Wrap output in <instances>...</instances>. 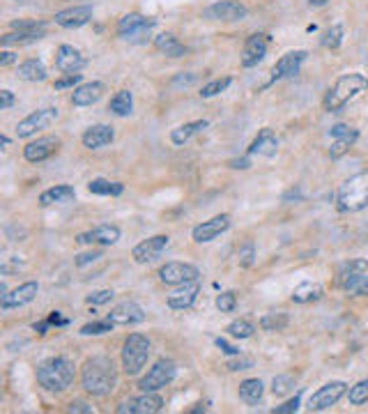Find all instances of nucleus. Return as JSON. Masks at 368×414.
<instances>
[{
  "instance_id": "46",
  "label": "nucleus",
  "mask_w": 368,
  "mask_h": 414,
  "mask_svg": "<svg viewBox=\"0 0 368 414\" xmlns=\"http://www.w3.org/2000/svg\"><path fill=\"white\" fill-rule=\"evenodd\" d=\"M253 260H256V247H253V242H244L240 247V251H238L240 267H251Z\"/></svg>"
},
{
  "instance_id": "63",
  "label": "nucleus",
  "mask_w": 368,
  "mask_h": 414,
  "mask_svg": "<svg viewBox=\"0 0 368 414\" xmlns=\"http://www.w3.org/2000/svg\"><path fill=\"white\" fill-rule=\"evenodd\" d=\"M311 5H325V0H311Z\"/></svg>"
},
{
  "instance_id": "49",
  "label": "nucleus",
  "mask_w": 368,
  "mask_h": 414,
  "mask_svg": "<svg viewBox=\"0 0 368 414\" xmlns=\"http://www.w3.org/2000/svg\"><path fill=\"white\" fill-rule=\"evenodd\" d=\"M235 306H238V297H235V293L216 295V308H219L221 313H230V310H235Z\"/></svg>"
},
{
  "instance_id": "51",
  "label": "nucleus",
  "mask_w": 368,
  "mask_h": 414,
  "mask_svg": "<svg viewBox=\"0 0 368 414\" xmlns=\"http://www.w3.org/2000/svg\"><path fill=\"white\" fill-rule=\"evenodd\" d=\"M299 403H301V398L295 396V398H290V401L283 403V405H277L272 412H274V414H292V412H297V410H299Z\"/></svg>"
},
{
  "instance_id": "43",
  "label": "nucleus",
  "mask_w": 368,
  "mask_h": 414,
  "mask_svg": "<svg viewBox=\"0 0 368 414\" xmlns=\"http://www.w3.org/2000/svg\"><path fill=\"white\" fill-rule=\"evenodd\" d=\"M295 389V380L290 378V375H277L274 380H272V393L274 396H286Z\"/></svg>"
},
{
  "instance_id": "27",
  "label": "nucleus",
  "mask_w": 368,
  "mask_h": 414,
  "mask_svg": "<svg viewBox=\"0 0 368 414\" xmlns=\"http://www.w3.org/2000/svg\"><path fill=\"white\" fill-rule=\"evenodd\" d=\"M77 198V191L74 186L69 184H58V186H51V189L42 191L40 196V205L49 207V205H62V203H72Z\"/></svg>"
},
{
  "instance_id": "17",
  "label": "nucleus",
  "mask_w": 368,
  "mask_h": 414,
  "mask_svg": "<svg viewBox=\"0 0 368 414\" xmlns=\"http://www.w3.org/2000/svg\"><path fill=\"white\" fill-rule=\"evenodd\" d=\"M269 49V35L265 33H256L251 35L247 42H244V51H242V65L244 67H256L258 62L265 60Z\"/></svg>"
},
{
  "instance_id": "34",
  "label": "nucleus",
  "mask_w": 368,
  "mask_h": 414,
  "mask_svg": "<svg viewBox=\"0 0 368 414\" xmlns=\"http://www.w3.org/2000/svg\"><path fill=\"white\" fill-rule=\"evenodd\" d=\"M108 111L116 113V116H120V118H127L129 113L134 111V95H131L129 90L116 92V97H113L108 103Z\"/></svg>"
},
{
  "instance_id": "50",
  "label": "nucleus",
  "mask_w": 368,
  "mask_h": 414,
  "mask_svg": "<svg viewBox=\"0 0 368 414\" xmlns=\"http://www.w3.org/2000/svg\"><path fill=\"white\" fill-rule=\"evenodd\" d=\"M113 297H116V293H113V290H97V293H92V295L86 297V302L90 306H101V304H108Z\"/></svg>"
},
{
  "instance_id": "21",
  "label": "nucleus",
  "mask_w": 368,
  "mask_h": 414,
  "mask_svg": "<svg viewBox=\"0 0 368 414\" xmlns=\"http://www.w3.org/2000/svg\"><path fill=\"white\" fill-rule=\"evenodd\" d=\"M113 325H122V327H127V325H138V323H143L145 320V310L140 308L136 302H122L118 304L116 308H111V313L106 315Z\"/></svg>"
},
{
  "instance_id": "54",
  "label": "nucleus",
  "mask_w": 368,
  "mask_h": 414,
  "mask_svg": "<svg viewBox=\"0 0 368 414\" xmlns=\"http://www.w3.org/2000/svg\"><path fill=\"white\" fill-rule=\"evenodd\" d=\"M101 256H104L101 251H88V253H81V256H77V265H79V267H86V265H90V262L99 260Z\"/></svg>"
},
{
  "instance_id": "23",
  "label": "nucleus",
  "mask_w": 368,
  "mask_h": 414,
  "mask_svg": "<svg viewBox=\"0 0 368 414\" xmlns=\"http://www.w3.org/2000/svg\"><path fill=\"white\" fill-rule=\"evenodd\" d=\"M120 228L118 225H94L92 230L81 233L77 242L79 244H101V247H113L120 240Z\"/></svg>"
},
{
  "instance_id": "26",
  "label": "nucleus",
  "mask_w": 368,
  "mask_h": 414,
  "mask_svg": "<svg viewBox=\"0 0 368 414\" xmlns=\"http://www.w3.org/2000/svg\"><path fill=\"white\" fill-rule=\"evenodd\" d=\"M279 152V138L274 134V129H260L258 136L253 138V143L249 147V155H260V157H274Z\"/></svg>"
},
{
  "instance_id": "12",
  "label": "nucleus",
  "mask_w": 368,
  "mask_h": 414,
  "mask_svg": "<svg viewBox=\"0 0 368 414\" xmlns=\"http://www.w3.org/2000/svg\"><path fill=\"white\" fill-rule=\"evenodd\" d=\"M164 408V398L155 391H143L136 398L125 401L118 408V414H155Z\"/></svg>"
},
{
  "instance_id": "38",
  "label": "nucleus",
  "mask_w": 368,
  "mask_h": 414,
  "mask_svg": "<svg viewBox=\"0 0 368 414\" xmlns=\"http://www.w3.org/2000/svg\"><path fill=\"white\" fill-rule=\"evenodd\" d=\"M12 30L44 37L46 35V23L44 21H35V18H18V21H12Z\"/></svg>"
},
{
  "instance_id": "2",
  "label": "nucleus",
  "mask_w": 368,
  "mask_h": 414,
  "mask_svg": "<svg viewBox=\"0 0 368 414\" xmlns=\"http://www.w3.org/2000/svg\"><path fill=\"white\" fill-rule=\"evenodd\" d=\"M366 90H368V79L364 77V74H357V72L345 74V77L338 79L325 95V101H323L325 111L327 113H338L341 108H345L347 103L359 99Z\"/></svg>"
},
{
  "instance_id": "45",
  "label": "nucleus",
  "mask_w": 368,
  "mask_h": 414,
  "mask_svg": "<svg viewBox=\"0 0 368 414\" xmlns=\"http://www.w3.org/2000/svg\"><path fill=\"white\" fill-rule=\"evenodd\" d=\"M40 35H28V33H7L3 35V46H12V44H30V42H40Z\"/></svg>"
},
{
  "instance_id": "33",
  "label": "nucleus",
  "mask_w": 368,
  "mask_h": 414,
  "mask_svg": "<svg viewBox=\"0 0 368 414\" xmlns=\"http://www.w3.org/2000/svg\"><path fill=\"white\" fill-rule=\"evenodd\" d=\"M368 269V260L364 258H352V260H345L338 265L336 274H338V284H343V281L352 279V276H359L364 274V272Z\"/></svg>"
},
{
  "instance_id": "5",
  "label": "nucleus",
  "mask_w": 368,
  "mask_h": 414,
  "mask_svg": "<svg viewBox=\"0 0 368 414\" xmlns=\"http://www.w3.org/2000/svg\"><path fill=\"white\" fill-rule=\"evenodd\" d=\"M152 352V343L143 334H129L122 343V369L127 375H138L147 364V357Z\"/></svg>"
},
{
  "instance_id": "10",
  "label": "nucleus",
  "mask_w": 368,
  "mask_h": 414,
  "mask_svg": "<svg viewBox=\"0 0 368 414\" xmlns=\"http://www.w3.org/2000/svg\"><path fill=\"white\" fill-rule=\"evenodd\" d=\"M249 16V9L238 0H219V3L210 5L203 12V18L207 21H223V23H235L244 21Z\"/></svg>"
},
{
  "instance_id": "56",
  "label": "nucleus",
  "mask_w": 368,
  "mask_h": 414,
  "mask_svg": "<svg viewBox=\"0 0 368 414\" xmlns=\"http://www.w3.org/2000/svg\"><path fill=\"white\" fill-rule=\"evenodd\" d=\"M14 92L12 90H0V111H7L14 106Z\"/></svg>"
},
{
  "instance_id": "37",
  "label": "nucleus",
  "mask_w": 368,
  "mask_h": 414,
  "mask_svg": "<svg viewBox=\"0 0 368 414\" xmlns=\"http://www.w3.org/2000/svg\"><path fill=\"white\" fill-rule=\"evenodd\" d=\"M290 318L286 313H267L260 318V329L262 332H283L288 327Z\"/></svg>"
},
{
  "instance_id": "28",
  "label": "nucleus",
  "mask_w": 368,
  "mask_h": 414,
  "mask_svg": "<svg viewBox=\"0 0 368 414\" xmlns=\"http://www.w3.org/2000/svg\"><path fill=\"white\" fill-rule=\"evenodd\" d=\"M155 46L162 53H166L168 58H182V55H186V46L180 40H177L175 35H171V33L157 35L155 37Z\"/></svg>"
},
{
  "instance_id": "11",
  "label": "nucleus",
  "mask_w": 368,
  "mask_h": 414,
  "mask_svg": "<svg viewBox=\"0 0 368 414\" xmlns=\"http://www.w3.org/2000/svg\"><path fill=\"white\" fill-rule=\"evenodd\" d=\"M201 276V269L196 265H189V262H166V265L159 269V281L166 286H184L191 284V281H198Z\"/></svg>"
},
{
  "instance_id": "41",
  "label": "nucleus",
  "mask_w": 368,
  "mask_h": 414,
  "mask_svg": "<svg viewBox=\"0 0 368 414\" xmlns=\"http://www.w3.org/2000/svg\"><path fill=\"white\" fill-rule=\"evenodd\" d=\"M233 83V79L230 77H223V79H214V81H210L207 86H203V90H201V97L203 99H210V97H214V95H221V92L228 88Z\"/></svg>"
},
{
  "instance_id": "31",
  "label": "nucleus",
  "mask_w": 368,
  "mask_h": 414,
  "mask_svg": "<svg viewBox=\"0 0 368 414\" xmlns=\"http://www.w3.org/2000/svg\"><path fill=\"white\" fill-rule=\"evenodd\" d=\"M262 393H265V384L258 378H249L240 384V398L247 403V405H258L262 401Z\"/></svg>"
},
{
  "instance_id": "42",
  "label": "nucleus",
  "mask_w": 368,
  "mask_h": 414,
  "mask_svg": "<svg viewBox=\"0 0 368 414\" xmlns=\"http://www.w3.org/2000/svg\"><path fill=\"white\" fill-rule=\"evenodd\" d=\"M113 327H116V325H113L108 318L106 320H94V323H88V325L81 327V334L83 336H101V334L111 332Z\"/></svg>"
},
{
  "instance_id": "8",
  "label": "nucleus",
  "mask_w": 368,
  "mask_h": 414,
  "mask_svg": "<svg viewBox=\"0 0 368 414\" xmlns=\"http://www.w3.org/2000/svg\"><path fill=\"white\" fill-rule=\"evenodd\" d=\"M55 120H58V108H55V106L37 108V111H33L30 116H26L16 125V136L18 138H30V136L37 134V131L49 129Z\"/></svg>"
},
{
  "instance_id": "59",
  "label": "nucleus",
  "mask_w": 368,
  "mask_h": 414,
  "mask_svg": "<svg viewBox=\"0 0 368 414\" xmlns=\"http://www.w3.org/2000/svg\"><path fill=\"white\" fill-rule=\"evenodd\" d=\"M12 62H16V55L12 51L0 53V67H7V65H12Z\"/></svg>"
},
{
  "instance_id": "60",
  "label": "nucleus",
  "mask_w": 368,
  "mask_h": 414,
  "mask_svg": "<svg viewBox=\"0 0 368 414\" xmlns=\"http://www.w3.org/2000/svg\"><path fill=\"white\" fill-rule=\"evenodd\" d=\"M194 81H196V77H194V74H189V77H177V79H175V83H177V86H191Z\"/></svg>"
},
{
  "instance_id": "24",
  "label": "nucleus",
  "mask_w": 368,
  "mask_h": 414,
  "mask_svg": "<svg viewBox=\"0 0 368 414\" xmlns=\"http://www.w3.org/2000/svg\"><path fill=\"white\" fill-rule=\"evenodd\" d=\"M113 138H116V131L108 125H92L83 131L81 136V143L83 147L88 150H99V147H106L108 143H113Z\"/></svg>"
},
{
  "instance_id": "7",
  "label": "nucleus",
  "mask_w": 368,
  "mask_h": 414,
  "mask_svg": "<svg viewBox=\"0 0 368 414\" xmlns=\"http://www.w3.org/2000/svg\"><path fill=\"white\" fill-rule=\"evenodd\" d=\"M175 373H177V366L173 359H159L152 369L147 371V375L143 380L138 382V389L140 391H159L168 387L173 380H175Z\"/></svg>"
},
{
  "instance_id": "47",
  "label": "nucleus",
  "mask_w": 368,
  "mask_h": 414,
  "mask_svg": "<svg viewBox=\"0 0 368 414\" xmlns=\"http://www.w3.org/2000/svg\"><path fill=\"white\" fill-rule=\"evenodd\" d=\"M329 136H332V138H347V140H355V143H357V138H359V131L352 129L350 125H334L332 129H329Z\"/></svg>"
},
{
  "instance_id": "30",
  "label": "nucleus",
  "mask_w": 368,
  "mask_h": 414,
  "mask_svg": "<svg viewBox=\"0 0 368 414\" xmlns=\"http://www.w3.org/2000/svg\"><path fill=\"white\" fill-rule=\"evenodd\" d=\"M320 297H323V286L313 284V281H304V284H299L292 290V302L295 304H311L318 302Z\"/></svg>"
},
{
  "instance_id": "44",
  "label": "nucleus",
  "mask_w": 368,
  "mask_h": 414,
  "mask_svg": "<svg viewBox=\"0 0 368 414\" xmlns=\"http://www.w3.org/2000/svg\"><path fill=\"white\" fill-rule=\"evenodd\" d=\"M343 44V26H332L323 37V46L325 49H338Z\"/></svg>"
},
{
  "instance_id": "62",
  "label": "nucleus",
  "mask_w": 368,
  "mask_h": 414,
  "mask_svg": "<svg viewBox=\"0 0 368 414\" xmlns=\"http://www.w3.org/2000/svg\"><path fill=\"white\" fill-rule=\"evenodd\" d=\"M230 166L233 168H242V171H244V168H249V159H235V162H230Z\"/></svg>"
},
{
  "instance_id": "25",
  "label": "nucleus",
  "mask_w": 368,
  "mask_h": 414,
  "mask_svg": "<svg viewBox=\"0 0 368 414\" xmlns=\"http://www.w3.org/2000/svg\"><path fill=\"white\" fill-rule=\"evenodd\" d=\"M104 86L101 81H90V83H83L77 90L72 92V103L74 106H92V103H97L104 95Z\"/></svg>"
},
{
  "instance_id": "53",
  "label": "nucleus",
  "mask_w": 368,
  "mask_h": 414,
  "mask_svg": "<svg viewBox=\"0 0 368 414\" xmlns=\"http://www.w3.org/2000/svg\"><path fill=\"white\" fill-rule=\"evenodd\" d=\"M225 369L228 371H247V369H253V359H244V357H240V359H230L228 364H225Z\"/></svg>"
},
{
  "instance_id": "58",
  "label": "nucleus",
  "mask_w": 368,
  "mask_h": 414,
  "mask_svg": "<svg viewBox=\"0 0 368 414\" xmlns=\"http://www.w3.org/2000/svg\"><path fill=\"white\" fill-rule=\"evenodd\" d=\"M69 412H92V408L88 405V403L86 401H74V403H69V408H67Z\"/></svg>"
},
{
  "instance_id": "14",
  "label": "nucleus",
  "mask_w": 368,
  "mask_h": 414,
  "mask_svg": "<svg viewBox=\"0 0 368 414\" xmlns=\"http://www.w3.org/2000/svg\"><path fill=\"white\" fill-rule=\"evenodd\" d=\"M58 150H60L58 136H44V138L33 140V143H28L23 147V157H26V162H30V164H42L46 159H51Z\"/></svg>"
},
{
  "instance_id": "16",
  "label": "nucleus",
  "mask_w": 368,
  "mask_h": 414,
  "mask_svg": "<svg viewBox=\"0 0 368 414\" xmlns=\"http://www.w3.org/2000/svg\"><path fill=\"white\" fill-rule=\"evenodd\" d=\"M306 60V51H288L286 55H281L279 62L272 67V79L269 83H277L281 79H292L297 77L301 65Z\"/></svg>"
},
{
  "instance_id": "61",
  "label": "nucleus",
  "mask_w": 368,
  "mask_h": 414,
  "mask_svg": "<svg viewBox=\"0 0 368 414\" xmlns=\"http://www.w3.org/2000/svg\"><path fill=\"white\" fill-rule=\"evenodd\" d=\"M51 327V323H49V320H44V323H37L35 325V332L37 334H46V329H49Z\"/></svg>"
},
{
  "instance_id": "3",
  "label": "nucleus",
  "mask_w": 368,
  "mask_h": 414,
  "mask_svg": "<svg viewBox=\"0 0 368 414\" xmlns=\"http://www.w3.org/2000/svg\"><path fill=\"white\" fill-rule=\"evenodd\" d=\"M74 375H77V369H74V362L67 359V357H51V359L37 366V382L51 393L69 389Z\"/></svg>"
},
{
  "instance_id": "32",
  "label": "nucleus",
  "mask_w": 368,
  "mask_h": 414,
  "mask_svg": "<svg viewBox=\"0 0 368 414\" xmlns=\"http://www.w3.org/2000/svg\"><path fill=\"white\" fill-rule=\"evenodd\" d=\"M18 77H21L23 81H33V83H37V81H44L46 79V67H44V62L42 60H35V58H30V60H26V62H21L18 65Z\"/></svg>"
},
{
  "instance_id": "55",
  "label": "nucleus",
  "mask_w": 368,
  "mask_h": 414,
  "mask_svg": "<svg viewBox=\"0 0 368 414\" xmlns=\"http://www.w3.org/2000/svg\"><path fill=\"white\" fill-rule=\"evenodd\" d=\"M216 347H219V350L223 352V354H230V357H238L240 354V347H235V345H230L228 341H225V338H216Z\"/></svg>"
},
{
  "instance_id": "19",
  "label": "nucleus",
  "mask_w": 368,
  "mask_h": 414,
  "mask_svg": "<svg viewBox=\"0 0 368 414\" xmlns=\"http://www.w3.org/2000/svg\"><path fill=\"white\" fill-rule=\"evenodd\" d=\"M55 67L62 74H79L86 67V58L79 49H74L72 44H62L58 53H55Z\"/></svg>"
},
{
  "instance_id": "22",
  "label": "nucleus",
  "mask_w": 368,
  "mask_h": 414,
  "mask_svg": "<svg viewBox=\"0 0 368 414\" xmlns=\"http://www.w3.org/2000/svg\"><path fill=\"white\" fill-rule=\"evenodd\" d=\"M90 18H92V5H77L55 14V23L60 28H67V30H74V28L90 23Z\"/></svg>"
},
{
  "instance_id": "1",
  "label": "nucleus",
  "mask_w": 368,
  "mask_h": 414,
  "mask_svg": "<svg viewBox=\"0 0 368 414\" xmlns=\"http://www.w3.org/2000/svg\"><path fill=\"white\" fill-rule=\"evenodd\" d=\"M116 382H118V373H116V366H113V359L108 357H92L81 369V384L83 389L92 396H108L116 389Z\"/></svg>"
},
{
  "instance_id": "4",
  "label": "nucleus",
  "mask_w": 368,
  "mask_h": 414,
  "mask_svg": "<svg viewBox=\"0 0 368 414\" xmlns=\"http://www.w3.org/2000/svg\"><path fill=\"white\" fill-rule=\"evenodd\" d=\"M336 205H338V210L345 214L366 210L368 207V171L347 177V180L338 186Z\"/></svg>"
},
{
  "instance_id": "57",
  "label": "nucleus",
  "mask_w": 368,
  "mask_h": 414,
  "mask_svg": "<svg viewBox=\"0 0 368 414\" xmlns=\"http://www.w3.org/2000/svg\"><path fill=\"white\" fill-rule=\"evenodd\" d=\"M49 323L55 325V327H67V325H69V320H67V318H62V315H60V310H53V313L49 315Z\"/></svg>"
},
{
  "instance_id": "48",
  "label": "nucleus",
  "mask_w": 368,
  "mask_h": 414,
  "mask_svg": "<svg viewBox=\"0 0 368 414\" xmlns=\"http://www.w3.org/2000/svg\"><path fill=\"white\" fill-rule=\"evenodd\" d=\"M355 145V140H347V138H334L332 147H329V157L332 159H341L345 152H350V147Z\"/></svg>"
},
{
  "instance_id": "36",
  "label": "nucleus",
  "mask_w": 368,
  "mask_h": 414,
  "mask_svg": "<svg viewBox=\"0 0 368 414\" xmlns=\"http://www.w3.org/2000/svg\"><path fill=\"white\" fill-rule=\"evenodd\" d=\"M341 288L352 297H368V274L364 272V274H359V276L347 279L341 284Z\"/></svg>"
},
{
  "instance_id": "29",
  "label": "nucleus",
  "mask_w": 368,
  "mask_h": 414,
  "mask_svg": "<svg viewBox=\"0 0 368 414\" xmlns=\"http://www.w3.org/2000/svg\"><path fill=\"white\" fill-rule=\"evenodd\" d=\"M207 125L210 122L207 120H196V122H184V125H180L177 129L171 131V140H173V145H184L189 143L196 134H201L203 129H207Z\"/></svg>"
},
{
  "instance_id": "6",
  "label": "nucleus",
  "mask_w": 368,
  "mask_h": 414,
  "mask_svg": "<svg viewBox=\"0 0 368 414\" xmlns=\"http://www.w3.org/2000/svg\"><path fill=\"white\" fill-rule=\"evenodd\" d=\"M157 21L150 16H143L138 12H131L127 16L120 18L118 23V35L122 37L125 42H131V44H143L150 40V35H152Z\"/></svg>"
},
{
  "instance_id": "18",
  "label": "nucleus",
  "mask_w": 368,
  "mask_h": 414,
  "mask_svg": "<svg viewBox=\"0 0 368 414\" xmlns=\"http://www.w3.org/2000/svg\"><path fill=\"white\" fill-rule=\"evenodd\" d=\"M37 293H40V284H37V281H26V284H21L18 288L5 293L3 299H0V306H3V310L21 308L26 304H30L33 299L37 297Z\"/></svg>"
},
{
  "instance_id": "35",
  "label": "nucleus",
  "mask_w": 368,
  "mask_h": 414,
  "mask_svg": "<svg viewBox=\"0 0 368 414\" xmlns=\"http://www.w3.org/2000/svg\"><path fill=\"white\" fill-rule=\"evenodd\" d=\"M88 191L94 196H120L122 191H125V184L104 180V177H94V180L88 182Z\"/></svg>"
},
{
  "instance_id": "15",
  "label": "nucleus",
  "mask_w": 368,
  "mask_h": 414,
  "mask_svg": "<svg viewBox=\"0 0 368 414\" xmlns=\"http://www.w3.org/2000/svg\"><path fill=\"white\" fill-rule=\"evenodd\" d=\"M171 237L168 235H155V237L143 240L140 244H136L134 251H131V258H134L138 265H145V262H152L164 253V249L168 247Z\"/></svg>"
},
{
  "instance_id": "52",
  "label": "nucleus",
  "mask_w": 368,
  "mask_h": 414,
  "mask_svg": "<svg viewBox=\"0 0 368 414\" xmlns=\"http://www.w3.org/2000/svg\"><path fill=\"white\" fill-rule=\"evenodd\" d=\"M81 81V74H65L62 79L55 81V90H65V88H74Z\"/></svg>"
},
{
  "instance_id": "20",
  "label": "nucleus",
  "mask_w": 368,
  "mask_h": 414,
  "mask_svg": "<svg viewBox=\"0 0 368 414\" xmlns=\"http://www.w3.org/2000/svg\"><path fill=\"white\" fill-rule=\"evenodd\" d=\"M198 295H201V286H198V281H191V284L177 286V290H173V293L168 295L166 304L173 310H186L196 304Z\"/></svg>"
},
{
  "instance_id": "9",
  "label": "nucleus",
  "mask_w": 368,
  "mask_h": 414,
  "mask_svg": "<svg viewBox=\"0 0 368 414\" xmlns=\"http://www.w3.org/2000/svg\"><path fill=\"white\" fill-rule=\"evenodd\" d=\"M347 393V384L341 380H332L327 382L325 387H320L313 396L308 398V410L311 412H325L329 408H334L338 401Z\"/></svg>"
},
{
  "instance_id": "13",
  "label": "nucleus",
  "mask_w": 368,
  "mask_h": 414,
  "mask_svg": "<svg viewBox=\"0 0 368 414\" xmlns=\"http://www.w3.org/2000/svg\"><path fill=\"white\" fill-rule=\"evenodd\" d=\"M230 228V214H216L212 216L210 221H203L198 223L196 228L191 230V237L196 244H207L219 237L221 233H225Z\"/></svg>"
},
{
  "instance_id": "39",
  "label": "nucleus",
  "mask_w": 368,
  "mask_h": 414,
  "mask_svg": "<svg viewBox=\"0 0 368 414\" xmlns=\"http://www.w3.org/2000/svg\"><path fill=\"white\" fill-rule=\"evenodd\" d=\"M225 332H228V336L233 338H251L253 332H256V327H253L249 320H233V323L225 327Z\"/></svg>"
},
{
  "instance_id": "40",
  "label": "nucleus",
  "mask_w": 368,
  "mask_h": 414,
  "mask_svg": "<svg viewBox=\"0 0 368 414\" xmlns=\"http://www.w3.org/2000/svg\"><path fill=\"white\" fill-rule=\"evenodd\" d=\"M347 401H350V405H366L368 403V380H362L357 382L355 387H350V391H347Z\"/></svg>"
}]
</instances>
